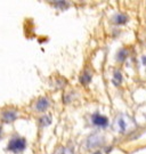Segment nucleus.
<instances>
[{"label": "nucleus", "mask_w": 146, "mask_h": 154, "mask_svg": "<svg viewBox=\"0 0 146 154\" xmlns=\"http://www.w3.org/2000/svg\"><path fill=\"white\" fill-rule=\"evenodd\" d=\"M26 147V140L22 137H13L8 143V147L7 149L14 152V153H18L24 151Z\"/></svg>", "instance_id": "f03ea898"}, {"label": "nucleus", "mask_w": 146, "mask_h": 154, "mask_svg": "<svg viewBox=\"0 0 146 154\" xmlns=\"http://www.w3.org/2000/svg\"><path fill=\"white\" fill-rule=\"evenodd\" d=\"M105 142V139H104V136L103 135H101V134H92L90 135L88 139H87V143H86V146L87 149H96V147H99V146H102Z\"/></svg>", "instance_id": "7ed1b4c3"}, {"label": "nucleus", "mask_w": 146, "mask_h": 154, "mask_svg": "<svg viewBox=\"0 0 146 154\" xmlns=\"http://www.w3.org/2000/svg\"><path fill=\"white\" fill-rule=\"evenodd\" d=\"M54 154H74L73 149H69V147H60L55 151Z\"/></svg>", "instance_id": "9d476101"}, {"label": "nucleus", "mask_w": 146, "mask_h": 154, "mask_svg": "<svg viewBox=\"0 0 146 154\" xmlns=\"http://www.w3.org/2000/svg\"><path fill=\"white\" fill-rule=\"evenodd\" d=\"M112 21H113L115 24H123V23H126L127 21H128V17L126 16L125 14L119 13V14L114 15V17L112 18Z\"/></svg>", "instance_id": "0eeeda50"}, {"label": "nucleus", "mask_w": 146, "mask_h": 154, "mask_svg": "<svg viewBox=\"0 0 146 154\" xmlns=\"http://www.w3.org/2000/svg\"><path fill=\"white\" fill-rule=\"evenodd\" d=\"M112 127H113L114 131L122 134V135H127V134L135 131L137 128V123L130 116L125 114V113H120L115 116Z\"/></svg>", "instance_id": "f257e3e1"}, {"label": "nucleus", "mask_w": 146, "mask_h": 154, "mask_svg": "<svg viewBox=\"0 0 146 154\" xmlns=\"http://www.w3.org/2000/svg\"><path fill=\"white\" fill-rule=\"evenodd\" d=\"M50 122H51V119H50V116H42V118L40 119V125H41L42 127L49 126V125H50Z\"/></svg>", "instance_id": "f8f14e48"}, {"label": "nucleus", "mask_w": 146, "mask_h": 154, "mask_svg": "<svg viewBox=\"0 0 146 154\" xmlns=\"http://www.w3.org/2000/svg\"><path fill=\"white\" fill-rule=\"evenodd\" d=\"M121 80H122V77H121V72L120 71H115L114 72V78H113V82L114 85H120L121 83Z\"/></svg>", "instance_id": "9b49d317"}, {"label": "nucleus", "mask_w": 146, "mask_h": 154, "mask_svg": "<svg viewBox=\"0 0 146 154\" xmlns=\"http://www.w3.org/2000/svg\"><path fill=\"white\" fill-rule=\"evenodd\" d=\"M90 80H92V73L88 71H85L82 73L81 78H80V81H81L83 85H87V83H89Z\"/></svg>", "instance_id": "6e6552de"}, {"label": "nucleus", "mask_w": 146, "mask_h": 154, "mask_svg": "<svg viewBox=\"0 0 146 154\" xmlns=\"http://www.w3.org/2000/svg\"><path fill=\"white\" fill-rule=\"evenodd\" d=\"M0 135H1V128H0Z\"/></svg>", "instance_id": "ddd939ff"}, {"label": "nucleus", "mask_w": 146, "mask_h": 154, "mask_svg": "<svg viewBox=\"0 0 146 154\" xmlns=\"http://www.w3.org/2000/svg\"><path fill=\"white\" fill-rule=\"evenodd\" d=\"M16 118H17L16 111L9 110V111H5L2 113V120L5 122H13Z\"/></svg>", "instance_id": "39448f33"}, {"label": "nucleus", "mask_w": 146, "mask_h": 154, "mask_svg": "<svg viewBox=\"0 0 146 154\" xmlns=\"http://www.w3.org/2000/svg\"><path fill=\"white\" fill-rule=\"evenodd\" d=\"M92 125H95V126H97V127H106L107 126V118L106 116H101L99 113H95L94 116H92Z\"/></svg>", "instance_id": "20e7f679"}, {"label": "nucleus", "mask_w": 146, "mask_h": 154, "mask_svg": "<svg viewBox=\"0 0 146 154\" xmlns=\"http://www.w3.org/2000/svg\"><path fill=\"white\" fill-rule=\"evenodd\" d=\"M127 56H128V51H127L125 48H122V49L119 50V53H118V55H116V60L120 62H122V61H125Z\"/></svg>", "instance_id": "1a4fd4ad"}, {"label": "nucleus", "mask_w": 146, "mask_h": 154, "mask_svg": "<svg viewBox=\"0 0 146 154\" xmlns=\"http://www.w3.org/2000/svg\"><path fill=\"white\" fill-rule=\"evenodd\" d=\"M49 106V100L47 98H40L36 103V109L38 111H46Z\"/></svg>", "instance_id": "423d86ee"}]
</instances>
